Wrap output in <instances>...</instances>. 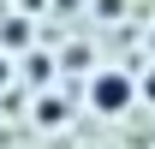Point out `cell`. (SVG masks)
Wrapping results in <instances>:
<instances>
[{
    "mask_svg": "<svg viewBox=\"0 0 155 149\" xmlns=\"http://www.w3.org/2000/svg\"><path fill=\"white\" fill-rule=\"evenodd\" d=\"M90 108H96V113H125V108H131V78L114 72V66L96 72V78H90Z\"/></svg>",
    "mask_w": 155,
    "mask_h": 149,
    "instance_id": "1",
    "label": "cell"
},
{
    "mask_svg": "<svg viewBox=\"0 0 155 149\" xmlns=\"http://www.w3.org/2000/svg\"><path fill=\"white\" fill-rule=\"evenodd\" d=\"M6 84H12V66H6V54H0V90H6Z\"/></svg>",
    "mask_w": 155,
    "mask_h": 149,
    "instance_id": "2",
    "label": "cell"
}]
</instances>
